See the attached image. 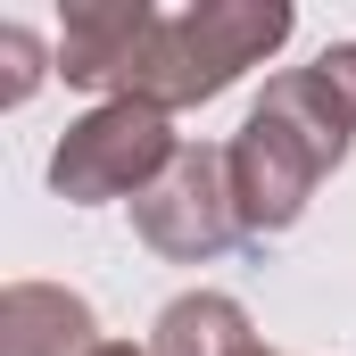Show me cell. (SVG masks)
<instances>
[{
    "label": "cell",
    "mask_w": 356,
    "mask_h": 356,
    "mask_svg": "<svg viewBox=\"0 0 356 356\" xmlns=\"http://www.w3.org/2000/svg\"><path fill=\"white\" fill-rule=\"evenodd\" d=\"M290 42L282 0H199L158 17L149 0H75L58 25V75L141 108H199Z\"/></svg>",
    "instance_id": "1"
},
{
    "label": "cell",
    "mask_w": 356,
    "mask_h": 356,
    "mask_svg": "<svg viewBox=\"0 0 356 356\" xmlns=\"http://www.w3.org/2000/svg\"><path fill=\"white\" fill-rule=\"evenodd\" d=\"M356 133V42L323 50L315 67L273 75L249 124L232 133V207L241 232H290L315 199V182L348 158Z\"/></svg>",
    "instance_id": "2"
},
{
    "label": "cell",
    "mask_w": 356,
    "mask_h": 356,
    "mask_svg": "<svg viewBox=\"0 0 356 356\" xmlns=\"http://www.w3.org/2000/svg\"><path fill=\"white\" fill-rule=\"evenodd\" d=\"M182 158L166 108H141V99H99L83 124H67V141L50 149V191L99 207V199H141L149 182Z\"/></svg>",
    "instance_id": "3"
},
{
    "label": "cell",
    "mask_w": 356,
    "mask_h": 356,
    "mask_svg": "<svg viewBox=\"0 0 356 356\" xmlns=\"http://www.w3.org/2000/svg\"><path fill=\"white\" fill-rule=\"evenodd\" d=\"M133 224L158 257L175 266H199L216 249L241 241V207H232V158L224 149H182L166 175L133 199Z\"/></svg>",
    "instance_id": "4"
},
{
    "label": "cell",
    "mask_w": 356,
    "mask_h": 356,
    "mask_svg": "<svg viewBox=\"0 0 356 356\" xmlns=\"http://www.w3.org/2000/svg\"><path fill=\"white\" fill-rule=\"evenodd\" d=\"M99 323L58 282H8L0 290V356H91Z\"/></svg>",
    "instance_id": "5"
},
{
    "label": "cell",
    "mask_w": 356,
    "mask_h": 356,
    "mask_svg": "<svg viewBox=\"0 0 356 356\" xmlns=\"http://www.w3.org/2000/svg\"><path fill=\"white\" fill-rule=\"evenodd\" d=\"M249 315L224 298V290H191L175 298L166 315H158V332H149V356H249Z\"/></svg>",
    "instance_id": "6"
},
{
    "label": "cell",
    "mask_w": 356,
    "mask_h": 356,
    "mask_svg": "<svg viewBox=\"0 0 356 356\" xmlns=\"http://www.w3.org/2000/svg\"><path fill=\"white\" fill-rule=\"evenodd\" d=\"M0 108H25L33 99V83H42V42L25 33V25H0Z\"/></svg>",
    "instance_id": "7"
},
{
    "label": "cell",
    "mask_w": 356,
    "mask_h": 356,
    "mask_svg": "<svg viewBox=\"0 0 356 356\" xmlns=\"http://www.w3.org/2000/svg\"><path fill=\"white\" fill-rule=\"evenodd\" d=\"M91 356H149V348H133V340H99Z\"/></svg>",
    "instance_id": "8"
},
{
    "label": "cell",
    "mask_w": 356,
    "mask_h": 356,
    "mask_svg": "<svg viewBox=\"0 0 356 356\" xmlns=\"http://www.w3.org/2000/svg\"><path fill=\"white\" fill-rule=\"evenodd\" d=\"M249 356H273V348H249Z\"/></svg>",
    "instance_id": "9"
}]
</instances>
